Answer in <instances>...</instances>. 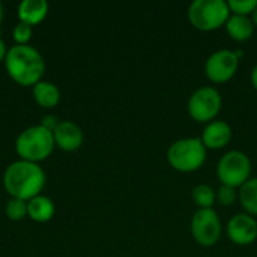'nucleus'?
<instances>
[{"instance_id": "nucleus-13", "label": "nucleus", "mask_w": 257, "mask_h": 257, "mask_svg": "<svg viewBox=\"0 0 257 257\" xmlns=\"http://www.w3.org/2000/svg\"><path fill=\"white\" fill-rule=\"evenodd\" d=\"M18 18L21 23H26L29 26H36L48 14V3L45 0H23L18 5L17 9Z\"/></svg>"}, {"instance_id": "nucleus-21", "label": "nucleus", "mask_w": 257, "mask_h": 257, "mask_svg": "<svg viewBox=\"0 0 257 257\" xmlns=\"http://www.w3.org/2000/svg\"><path fill=\"white\" fill-rule=\"evenodd\" d=\"M32 32H33V27L32 26L20 21L14 27V32H12V36H14V41L17 42V45H27V42L32 38Z\"/></svg>"}, {"instance_id": "nucleus-26", "label": "nucleus", "mask_w": 257, "mask_h": 257, "mask_svg": "<svg viewBox=\"0 0 257 257\" xmlns=\"http://www.w3.org/2000/svg\"><path fill=\"white\" fill-rule=\"evenodd\" d=\"M250 18H251V21H253L254 27H257V8L253 11V12H251V17H250Z\"/></svg>"}, {"instance_id": "nucleus-24", "label": "nucleus", "mask_w": 257, "mask_h": 257, "mask_svg": "<svg viewBox=\"0 0 257 257\" xmlns=\"http://www.w3.org/2000/svg\"><path fill=\"white\" fill-rule=\"evenodd\" d=\"M8 47H6V44H5V41L0 38V62H5V59H6V54H8Z\"/></svg>"}, {"instance_id": "nucleus-25", "label": "nucleus", "mask_w": 257, "mask_h": 257, "mask_svg": "<svg viewBox=\"0 0 257 257\" xmlns=\"http://www.w3.org/2000/svg\"><path fill=\"white\" fill-rule=\"evenodd\" d=\"M250 80H251V84H253V87H254V89L257 90V65H254V68L251 69Z\"/></svg>"}, {"instance_id": "nucleus-9", "label": "nucleus", "mask_w": 257, "mask_h": 257, "mask_svg": "<svg viewBox=\"0 0 257 257\" xmlns=\"http://www.w3.org/2000/svg\"><path fill=\"white\" fill-rule=\"evenodd\" d=\"M239 59L233 50L221 48L214 51L205 62V74L214 83L229 81L238 69Z\"/></svg>"}, {"instance_id": "nucleus-22", "label": "nucleus", "mask_w": 257, "mask_h": 257, "mask_svg": "<svg viewBox=\"0 0 257 257\" xmlns=\"http://www.w3.org/2000/svg\"><path fill=\"white\" fill-rule=\"evenodd\" d=\"M217 193V202H220L223 206H230L236 199H238V191L233 187L223 185L215 191Z\"/></svg>"}, {"instance_id": "nucleus-2", "label": "nucleus", "mask_w": 257, "mask_h": 257, "mask_svg": "<svg viewBox=\"0 0 257 257\" xmlns=\"http://www.w3.org/2000/svg\"><path fill=\"white\" fill-rule=\"evenodd\" d=\"M5 68L9 77L20 86H35L45 72L42 54L32 45H14L8 50Z\"/></svg>"}, {"instance_id": "nucleus-20", "label": "nucleus", "mask_w": 257, "mask_h": 257, "mask_svg": "<svg viewBox=\"0 0 257 257\" xmlns=\"http://www.w3.org/2000/svg\"><path fill=\"white\" fill-rule=\"evenodd\" d=\"M230 12L238 15H251L257 8V0H229L227 2Z\"/></svg>"}, {"instance_id": "nucleus-14", "label": "nucleus", "mask_w": 257, "mask_h": 257, "mask_svg": "<svg viewBox=\"0 0 257 257\" xmlns=\"http://www.w3.org/2000/svg\"><path fill=\"white\" fill-rule=\"evenodd\" d=\"M254 24L248 15H238V14H230L229 20L226 21V30L229 36L238 42L248 41L253 33H254Z\"/></svg>"}, {"instance_id": "nucleus-18", "label": "nucleus", "mask_w": 257, "mask_h": 257, "mask_svg": "<svg viewBox=\"0 0 257 257\" xmlns=\"http://www.w3.org/2000/svg\"><path fill=\"white\" fill-rule=\"evenodd\" d=\"M191 197H193L194 203L199 206V209L212 208L214 203L217 202V193L208 184H199V185H196L193 188V191H191Z\"/></svg>"}, {"instance_id": "nucleus-12", "label": "nucleus", "mask_w": 257, "mask_h": 257, "mask_svg": "<svg viewBox=\"0 0 257 257\" xmlns=\"http://www.w3.org/2000/svg\"><path fill=\"white\" fill-rule=\"evenodd\" d=\"M232 136V126L226 120H212L205 126L200 139L206 149H221L230 143Z\"/></svg>"}, {"instance_id": "nucleus-27", "label": "nucleus", "mask_w": 257, "mask_h": 257, "mask_svg": "<svg viewBox=\"0 0 257 257\" xmlns=\"http://www.w3.org/2000/svg\"><path fill=\"white\" fill-rule=\"evenodd\" d=\"M2 20H3V5L0 3V24H2Z\"/></svg>"}, {"instance_id": "nucleus-16", "label": "nucleus", "mask_w": 257, "mask_h": 257, "mask_svg": "<svg viewBox=\"0 0 257 257\" xmlns=\"http://www.w3.org/2000/svg\"><path fill=\"white\" fill-rule=\"evenodd\" d=\"M33 98L38 105L44 108H53L60 101V90L54 83L41 80L33 86Z\"/></svg>"}, {"instance_id": "nucleus-19", "label": "nucleus", "mask_w": 257, "mask_h": 257, "mask_svg": "<svg viewBox=\"0 0 257 257\" xmlns=\"http://www.w3.org/2000/svg\"><path fill=\"white\" fill-rule=\"evenodd\" d=\"M5 214L11 221H20L27 217V202L20 199H11L5 206Z\"/></svg>"}, {"instance_id": "nucleus-15", "label": "nucleus", "mask_w": 257, "mask_h": 257, "mask_svg": "<svg viewBox=\"0 0 257 257\" xmlns=\"http://www.w3.org/2000/svg\"><path fill=\"white\" fill-rule=\"evenodd\" d=\"M56 206L53 200L44 194H39L27 202V217L36 223H47L54 217Z\"/></svg>"}, {"instance_id": "nucleus-4", "label": "nucleus", "mask_w": 257, "mask_h": 257, "mask_svg": "<svg viewBox=\"0 0 257 257\" xmlns=\"http://www.w3.org/2000/svg\"><path fill=\"white\" fill-rule=\"evenodd\" d=\"M208 149L205 148L202 139L199 137H185L173 142L167 149L169 164L182 173L196 172L200 169L206 160Z\"/></svg>"}, {"instance_id": "nucleus-23", "label": "nucleus", "mask_w": 257, "mask_h": 257, "mask_svg": "<svg viewBox=\"0 0 257 257\" xmlns=\"http://www.w3.org/2000/svg\"><path fill=\"white\" fill-rule=\"evenodd\" d=\"M39 125L44 126L45 130H48V131L53 133V131L57 128V125H59V119H57L56 116H53V114H47V116L42 117V120H41Z\"/></svg>"}, {"instance_id": "nucleus-7", "label": "nucleus", "mask_w": 257, "mask_h": 257, "mask_svg": "<svg viewBox=\"0 0 257 257\" xmlns=\"http://www.w3.org/2000/svg\"><path fill=\"white\" fill-rule=\"evenodd\" d=\"M223 107V98L217 87L202 86L196 89L188 98V113L197 122H212Z\"/></svg>"}, {"instance_id": "nucleus-10", "label": "nucleus", "mask_w": 257, "mask_h": 257, "mask_svg": "<svg viewBox=\"0 0 257 257\" xmlns=\"http://www.w3.org/2000/svg\"><path fill=\"white\" fill-rule=\"evenodd\" d=\"M227 236L236 245H250L257 239V220L244 212L233 215L227 223Z\"/></svg>"}, {"instance_id": "nucleus-8", "label": "nucleus", "mask_w": 257, "mask_h": 257, "mask_svg": "<svg viewBox=\"0 0 257 257\" xmlns=\"http://www.w3.org/2000/svg\"><path fill=\"white\" fill-rule=\"evenodd\" d=\"M221 220L212 209H197L191 218V233L197 244L203 247H212L220 241L221 236Z\"/></svg>"}, {"instance_id": "nucleus-6", "label": "nucleus", "mask_w": 257, "mask_h": 257, "mask_svg": "<svg viewBox=\"0 0 257 257\" xmlns=\"http://www.w3.org/2000/svg\"><path fill=\"white\" fill-rule=\"evenodd\" d=\"M217 176L223 185L241 187L251 178V161L242 151H229L217 163Z\"/></svg>"}, {"instance_id": "nucleus-1", "label": "nucleus", "mask_w": 257, "mask_h": 257, "mask_svg": "<svg viewBox=\"0 0 257 257\" xmlns=\"http://www.w3.org/2000/svg\"><path fill=\"white\" fill-rule=\"evenodd\" d=\"M3 187L11 197L29 202L44 190L45 173L39 164L18 160L6 167L3 173Z\"/></svg>"}, {"instance_id": "nucleus-11", "label": "nucleus", "mask_w": 257, "mask_h": 257, "mask_svg": "<svg viewBox=\"0 0 257 257\" xmlns=\"http://www.w3.org/2000/svg\"><path fill=\"white\" fill-rule=\"evenodd\" d=\"M53 137H54V145L65 152L77 151L83 145V139H84L81 128L71 120L59 122L57 128L53 131Z\"/></svg>"}, {"instance_id": "nucleus-3", "label": "nucleus", "mask_w": 257, "mask_h": 257, "mask_svg": "<svg viewBox=\"0 0 257 257\" xmlns=\"http://www.w3.org/2000/svg\"><path fill=\"white\" fill-rule=\"evenodd\" d=\"M56 148L53 133L41 125L29 126L21 131L15 140V151L24 161L36 163L48 158Z\"/></svg>"}, {"instance_id": "nucleus-17", "label": "nucleus", "mask_w": 257, "mask_h": 257, "mask_svg": "<svg viewBox=\"0 0 257 257\" xmlns=\"http://www.w3.org/2000/svg\"><path fill=\"white\" fill-rule=\"evenodd\" d=\"M238 199L247 214L257 215V178H250L244 185L239 187Z\"/></svg>"}, {"instance_id": "nucleus-5", "label": "nucleus", "mask_w": 257, "mask_h": 257, "mask_svg": "<svg viewBox=\"0 0 257 257\" xmlns=\"http://www.w3.org/2000/svg\"><path fill=\"white\" fill-rule=\"evenodd\" d=\"M230 9L224 0H194L188 8L190 23L199 30H215L226 26Z\"/></svg>"}]
</instances>
